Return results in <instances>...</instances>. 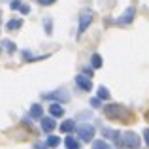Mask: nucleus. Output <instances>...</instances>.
<instances>
[{
	"label": "nucleus",
	"mask_w": 149,
	"mask_h": 149,
	"mask_svg": "<svg viewBox=\"0 0 149 149\" xmlns=\"http://www.w3.org/2000/svg\"><path fill=\"white\" fill-rule=\"evenodd\" d=\"M98 96H100V98H109V93H108V89L100 87V89H98Z\"/></svg>",
	"instance_id": "nucleus-13"
},
{
	"label": "nucleus",
	"mask_w": 149,
	"mask_h": 149,
	"mask_svg": "<svg viewBox=\"0 0 149 149\" xmlns=\"http://www.w3.org/2000/svg\"><path fill=\"white\" fill-rule=\"evenodd\" d=\"M79 134H81V138H83L85 142H89V140L93 138V134H95V130H93V127H91V125H81Z\"/></svg>",
	"instance_id": "nucleus-2"
},
{
	"label": "nucleus",
	"mask_w": 149,
	"mask_h": 149,
	"mask_svg": "<svg viewBox=\"0 0 149 149\" xmlns=\"http://www.w3.org/2000/svg\"><path fill=\"white\" fill-rule=\"evenodd\" d=\"M30 115H32V117H40L42 115V108H40V106H34V108L30 109Z\"/></svg>",
	"instance_id": "nucleus-9"
},
{
	"label": "nucleus",
	"mask_w": 149,
	"mask_h": 149,
	"mask_svg": "<svg viewBox=\"0 0 149 149\" xmlns=\"http://www.w3.org/2000/svg\"><path fill=\"white\" fill-rule=\"evenodd\" d=\"M42 128H44V130H53V128H55V121L53 119H44V121H42Z\"/></svg>",
	"instance_id": "nucleus-6"
},
{
	"label": "nucleus",
	"mask_w": 149,
	"mask_h": 149,
	"mask_svg": "<svg viewBox=\"0 0 149 149\" xmlns=\"http://www.w3.org/2000/svg\"><path fill=\"white\" fill-rule=\"evenodd\" d=\"M76 81H77V85H81V87L85 89V91H89V89H91V79H87V77L77 76V77H76Z\"/></svg>",
	"instance_id": "nucleus-3"
},
{
	"label": "nucleus",
	"mask_w": 149,
	"mask_h": 149,
	"mask_svg": "<svg viewBox=\"0 0 149 149\" xmlns=\"http://www.w3.org/2000/svg\"><path fill=\"white\" fill-rule=\"evenodd\" d=\"M40 2H42V4H51L53 0H40Z\"/></svg>",
	"instance_id": "nucleus-16"
},
{
	"label": "nucleus",
	"mask_w": 149,
	"mask_h": 149,
	"mask_svg": "<svg viewBox=\"0 0 149 149\" xmlns=\"http://www.w3.org/2000/svg\"><path fill=\"white\" fill-rule=\"evenodd\" d=\"M91 23V13H83L81 15V25H79V32H83L87 29V25Z\"/></svg>",
	"instance_id": "nucleus-5"
},
{
	"label": "nucleus",
	"mask_w": 149,
	"mask_h": 149,
	"mask_svg": "<svg viewBox=\"0 0 149 149\" xmlns=\"http://www.w3.org/2000/svg\"><path fill=\"white\" fill-rule=\"evenodd\" d=\"M51 113H53V115H62V108L58 104H53L51 106Z\"/></svg>",
	"instance_id": "nucleus-8"
},
{
	"label": "nucleus",
	"mask_w": 149,
	"mask_h": 149,
	"mask_svg": "<svg viewBox=\"0 0 149 149\" xmlns=\"http://www.w3.org/2000/svg\"><path fill=\"white\" fill-rule=\"evenodd\" d=\"M100 64H102V62H100V57H98V55H95V57H93V66H95V68H98Z\"/></svg>",
	"instance_id": "nucleus-15"
},
{
	"label": "nucleus",
	"mask_w": 149,
	"mask_h": 149,
	"mask_svg": "<svg viewBox=\"0 0 149 149\" xmlns=\"http://www.w3.org/2000/svg\"><path fill=\"white\" fill-rule=\"evenodd\" d=\"M146 140H147V143H149V130H146Z\"/></svg>",
	"instance_id": "nucleus-17"
},
{
	"label": "nucleus",
	"mask_w": 149,
	"mask_h": 149,
	"mask_svg": "<svg viewBox=\"0 0 149 149\" xmlns=\"http://www.w3.org/2000/svg\"><path fill=\"white\" fill-rule=\"evenodd\" d=\"M93 149H111L108 146V143H104V142H95V146H93Z\"/></svg>",
	"instance_id": "nucleus-12"
},
{
	"label": "nucleus",
	"mask_w": 149,
	"mask_h": 149,
	"mask_svg": "<svg viewBox=\"0 0 149 149\" xmlns=\"http://www.w3.org/2000/svg\"><path fill=\"white\" fill-rule=\"evenodd\" d=\"M138 138H136V134H132V132H128L127 134V146L128 147H138Z\"/></svg>",
	"instance_id": "nucleus-4"
},
{
	"label": "nucleus",
	"mask_w": 149,
	"mask_h": 149,
	"mask_svg": "<svg viewBox=\"0 0 149 149\" xmlns=\"http://www.w3.org/2000/svg\"><path fill=\"white\" fill-rule=\"evenodd\" d=\"M77 146H79V143H77L74 138H68V140H66V147H68V149H77Z\"/></svg>",
	"instance_id": "nucleus-7"
},
{
	"label": "nucleus",
	"mask_w": 149,
	"mask_h": 149,
	"mask_svg": "<svg viewBox=\"0 0 149 149\" xmlns=\"http://www.w3.org/2000/svg\"><path fill=\"white\" fill-rule=\"evenodd\" d=\"M106 113H108V117H121V115L128 117V111L121 109L119 106H108V108H106Z\"/></svg>",
	"instance_id": "nucleus-1"
},
{
	"label": "nucleus",
	"mask_w": 149,
	"mask_h": 149,
	"mask_svg": "<svg viewBox=\"0 0 149 149\" xmlns=\"http://www.w3.org/2000/svg\"><path fill=\"white\" fill-rule=\"evenodd\" d=\"M19 26H21V21H19V19L17 21H10L8 23V29H19Z\"/></svg>",
	"instance_id": "nucleus-14"
},
{
	"label": "nucleus",
	"mask_w": 149,
	"mask_h": 149,
	"mask_svg": "<svg viewBox=\"0 0 149 149\" xmlns=\"http://www.w3.org/2000/svg\"><path fill=\"white\" fill-rule=\"evenodd\" d=\"M47 146H51V147L58 146V138H57V136H49V138H47Z\"/></svg>",
	"instance_id": "nucleus-11"
},
{
	"label": "nucleus",
	"mask_w": 149,
	"mask_h": 149,
	"mask_svg": "<svg viewBox=\"0 0 149 149\" xmlns=\"http://www.w3.org/2000/svg\"><path fill=\"white\" fill-rule=\"evenodd\" d=\"M70 128H74V121H68V123L61 125V130H62V132H68Z\"/></svg>",
	"instance_id": "nucleus-10"
}]
</instances>
